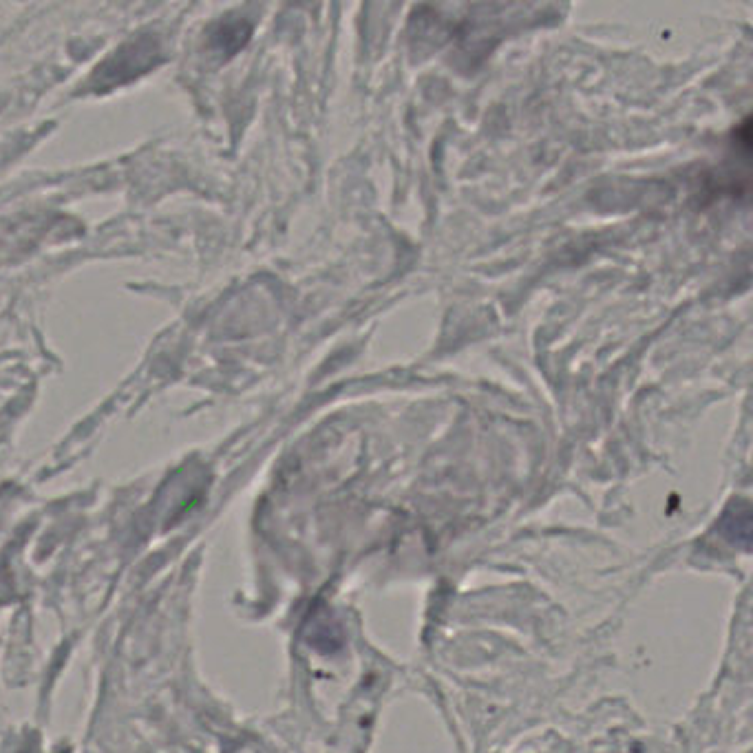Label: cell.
I'll list each match as a JSON object with an SVG mask.
<instances>
[{"mask_svg": "<svg viewBox=\"0 0 753 753\" xmlns=\"http://www.w3.org/2000/svg\"><path fill=\"white\" fill-rule=\"evenodd\" d=\"M157 47L155 42H151L148 38H137L131 45L122 47L113 58H109L104 65L98 69V78L95 82L100 87H113V84H120L124 80H129L137 73H142L144 69H148V65L155 60L157 56Z\"/></svg>", "mask_w": 753, "mask_h": 753, "instance_id": "6da1fadb", "label": "cell"}]
</instances>
